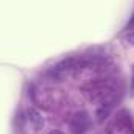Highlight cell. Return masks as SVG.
Returning <instances> with one entry per match:
<instances>
[{"label":"cell","instance_id":"2","mask_svg":"<svg viewBox=\"0 0 134 134\" xmlns=\"http://www.w3.org/2000/svg\"><path fill=\"white\" fill-rule=\"evenodd\" d=\"M89 114L84 111H78L73 114L72 120H70V131L73 134H84L89 128Z\"/></svg>","mask_w":134,"mask_h":134},{"label":"cell","instance_id":"7","mask_svg":"<svg viewBox=\"0 0 134 134\" xmlns=\"http://www.w3.org/2000/svg\"><path fill=\"white\" fill-rule=\"evenodd\" d=\"M48 134H64V133H61V131H50Z\"/></svg>","mask_w":134,"mask_h":134},{"label":"cell","instance_id":"5","mask_svg":"<svg viewBox=\"0 0 134 134\" xmlns=\"http://www.w3.org/2000/svg\"><path fill=\"white\" fill-rule=\"evenodd\" d=\"M126 30H128V31H133L134 30V14H133V17H131V22L126 25Z\"/></svg>","mask_w":134,"mask_h":134},{"label":"cell","instance_id":"6","mask_svg":"<svg viewBox=\"0 0 134 134\" xmlns=\"http://www.w3.org/2000/svg\"><path fill=\"white\" fill-rule=\"evenodd\" d=\"M126 41H128L130 44H133V45H134V31H130V34L126 36Z\"/></svg>","mask_w":134,"mask_h":134},{"label":"cell","instance_id":"4","mask_svg":"<svg viewBox=\"0 0 134 134\" xmlns=\"http://www.w3.org/2000/svg\"><path fill=\"white\" fill-rule=\"evenodd\" d=\"M111 109H112V106H106V104L98 106V109H97V119H98V122H103V120L109 115Z\"/></svg>","mask_w":134,"mask_h":134},{"label":"cell","instance_id":"1","mask_svg":"<svg viewBox=\"0 0 134 134\" xmlns=\"http://www.w3.org/2000/svg\"><path fill=\"white\" fill-rule=\"evenodd\" d=\"M83 92L91 101L98 103V106H103V104L112 106L119 97V87H117L115 81H112L109 78L91 81L89 84H86L83 87Z\"/></svg>","mask_w":134,"mask_h":134},{"label":"cell","instance_id":"3","mask_svg":"<svg viewBox=\"0 0 134 134\" xmlns=\"http://www.w3.org/2000/svg\"><path fill=\"white\" fill-rule=\"evenodd\" d=\"M27 115H28V120L33 122L37 128L42 126V123H44V122H42V117H41V114H39L34 108H28V109H27Z\"/></svg>","mask_w":134,"mask_h":134}]
</instances>
